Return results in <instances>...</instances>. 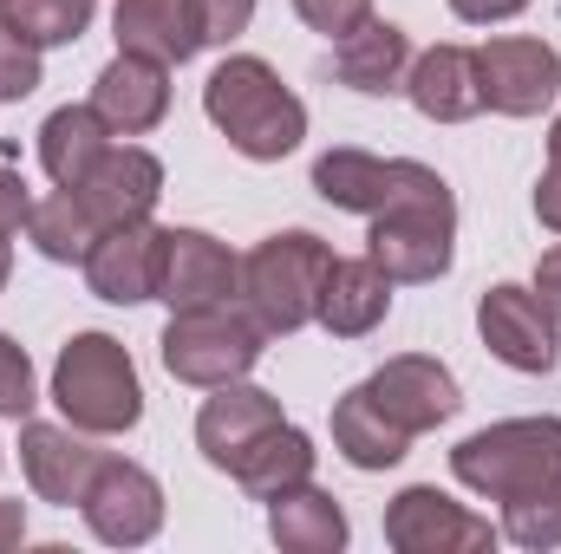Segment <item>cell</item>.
<instances>
[{
  "label": "cell",
  "mask_w": 561,
  "mask_h": 554,
  "mask_svg": "<svg viewBox=\"0 0 561 554\" xmlns=\"http://www.w3.org/2000/svg\"><path fill=\"white\" fill-rule=\"evenodd\" d=\"M203 112H209V125L222 138L236 143L242 157H255V163H280L287 150H300V138H307V105L280 85L275 66L255 59V53H229L209 72Z\"/></svg>",
  "instance_id": "cell-1"
},
{
  "label": "cell",
  "mask_w": 561,
  "mask_h": 554,
  "mask_svg": "<svg viewBox=\"0 0 561 554\" xmlns=\"http://www.w3.org/2000/svg\"><path fill=\"white\" fill-rule=\"evenodd\" d=\"M450 476L490 503H516L561 483V417H510L450 450Z\"/></svg>",
  "instance_id": "cell-2"
},
{
  "label": "cell",
  "mask_w": 561,
  "mask_h": 554,
  "mask_svg": "<svg viewBox=\"0 0 561 554\" xmlns=\"http://www.w3.org/2000/svg\"><path fill=\"white\" fill-rule=\"evenodd\" d=\"M53 405L66 412V424L92 430V437H118L144 417V385L131 353L112 333H79L66 339L59 366H53Z\"/></svg>",
  "instance_id": "cell-3"
},
{
  "label": "cell",
  "mask_w": 561,
  "mask_h": 554,
  "mask_svg": "<svg viewBox=\"0 0 561 554\" xmlns=\"http://www.w3.org/2000/svg\"><path fill=\"white\" fill-rule=\"evenodd\" d=\"M262 339H268V333L255 326V313L216 300V307H183V313H170V326H163L157 346H163V372H170V379L216 392V385H236V379L255 372Z\"/></svg>",
  "instance_id": "cell-4"
},
{
  "label": "cell",
  "mask_w": 561,
  "mask_h": 554,
  "mask_svg": "<svg viewBox=\"0 0 561 554\" xmlns=\"http://www.w3.org/2000/svg\"><path fill=\"white\" fill-rule=\"evenodd\" d=\"M333 249L307 229L268 235L249 262H242V307L255 313L262 333H300L320 307V280H327Z\"/></svg>",
  "instance_id": "cell-5"
},
{
  "label": "cell",
  "mask_w": 561,
  "mask_h": 554,
  "mask_svg": "<svg viewBox=\"0 0 561 554\" xmlns=\"http://www.w3.org/2000/svg\"><path fill=\"white\" fill-rule=\"evenodd\" d=\"M450 242H457V203H450V183L431 189V196H412V203H392L373 216V235H366V255L399 280H437L450 268Z\"/></svg>",
  "instance_id": "cell-6"
},
{
  "label": "cell",
  "mask_w": 561,
  "mask_h": 554,
  "mask_svg": "<svg viewBox=\"0 0 561 554\" xmlns=\"http://www.w3.org/2000/svg\"><path fill=\"white\" fill-rule=\"evenodd\" d=\"M313 189L333 203V209H353V216H379L392 203H412V196H431L444 189V176L431 163H412V157H373V150H327L313 163Z\"/></svg>",
  "instance_id": "cell-7"
},
{
  "label": "cell",
  "mask_w": 561,
  "mask_h": 554,
  "mask_svg": "<svg viewBox=\"0 0 561 554\" xmlns=\"http://www.w3.org/2000/svg\"><path fill=\"white\" fill-rule=\"evenodd\" d=\"M477 85H483V105L490 112L536 118V112L556 105V92H561V53L549 39H523V33L483 39L477 46Z\"/></svg>",
  "instance_id": "cell-8"
},
{
  "label": "cell",
  "mask_w": 561,
  "mask_h": 554,
  "mask_svg": "<svg viewBox=\"0 0 561 554\" xmlns=\"http://www.w3.org/2000/svg\"><path fill=\"white\" fill-rule=\"evenodd\" d=\"M477 333L510 372H556L561 359V320L536 287H510V280L490 287L477 307Z\"/></svg>",
  "instance_id": "cell-9"
},
{
  "label": "cell",
  "mask_w": 561,
  "mask_h": 554,
  "mask_svg": "<svg viewBox=\"0 0 561 554\" xmlns=\"http://www.w3.org/2000/svg\"><path fill=\"white\" fill-rule=\"evenodd\" d=\"M79 509H85L92 535L112 542V549H138V542H150L163 529V489H157V476L144 463H125V457L99 463V476H92V489H85Z\"/></svg>",
  "instance_id": "cell-10"
},
{
  "label": "cell",
  "mask_w": 561,
  "mask_h": 554,
  "mask_svg": "<svg viewBox=\"0 0 561 554\" xmlns=\"http://www.w3.org/2000/svg\"><path fill=\"white\" fill-rule=\"evenodd\" d=\"M386 542L399 554H483L496 542V529L483 516H470L463 503H450L444 489L419 483L386 509Z\"/></svg>",
  "instance_id": "cell-11"
},
{
  "label": "cell",
  "mask_w": 561,
  "mask_h": 554,
  "mask_svg": "<svg viewBox=\"0 0 561 554\" xmlns=\"http://www.w3.org/2000/svg\"><path fill=\"white\" fill-rule=\"evenodd\" d=\"M229 293H242V262H236L216 235H203V229H163L157 300H163L170 313H183V307H216V300H229Z\"/></svg>",
  "instance_id": "cell-12"
},
{
  "label": "cell",
  "mask_w": 561,
  "mask_h": 554,
  "mask_svg": "<svg viewBox=\"0 0 561 554\" xmlns=\"http://www.w3.org/2000/svg\"><path fill=\"white\" fill-rule=\"evenodd\" d=\"M99 463H105V450H92V443L79 437V424H26V430H20V470H26L33 496L53 503V509L85 503Z\"/></svg>",
  "instance_id": "cell-13"
},
{
  "label": "cell",
  "mask_w": 561,
  "mask_h": 554,
  "mask_svg": "<svg viewBox=\"0 0 561 554\" xmlns=\"http://www.w3.org/2000/svg\"><path fill=\"white\" fill-rule=\"evenodd\" d=\"M366 392H373V405L392 417L399 430H437L444 417H457V379H450V366H437V359H424V353H405V359H386L373 379H366Z\"/></svg>",
  "instance_id": "cell-14"
},
{
  "label": "cell",
  "mask_w": 561,
  "mask_h": 554,
  "mask_svg": "<svg viewBox=\"0 0 561 554\" xmlns=\"http://www.w3.org/2000/svg\"><path fill=\"white\" fill-rule=\"evenodd\" d=\"M157 196H163V163H157L150 150H138V143H112V150L99 157V170L79 183V203L92 209L99 229L150 222Z\"/></svg>",
  "instance_id": "cell-15"
},
{
  "label": "cell",
  "mask_w": 561,
  "mask_h": 554,
  "mask_svg": "<svg viewBox=\"0 0 561 554\" xmlns=\"http://www.w3.org/2000/svg\"><path fill=\"white\" fill-rule=\"evenodd\" d=\"M157 255H163V229L157 222H125V229H105L79 268H85V287L99 300L138 307V300H157Z\"/></svg>",
  "instance_id": "cell-16"
},
{
  "label": "cell",
  "mask_w": 561,
  "mask_h": 554,
  "mask_svg": "<svg viewBox=\"0 0 561 554\" xmlns=\"http://www.w3.org/2000/svg\"><path fill=\"white\" fill-rule=\"evenodd\" d=\"M92 112H99L118 138L157 131L163 112H170V66H157V59H144V53H118V59L99 72V85H92Z\"/></svg>",
  "instance_id": "cell-17"
},
{
  "label": "cell",
  "mask_w": 561,
  "mask_h": 554,
  "mask_svg": "<svg viewBox=\"0 0 561 554\" xmlns=\"http://www.w3.org/2000/svg\"><path fill=\"white\" fill-rule=\"evenodd\" d=\"M386 313H392V275H386L373 255L327 262V280H320V307H313V320H320L333 339H366Z\"/></svg>",
  "instance_id": "cell-18"
},
{
  "label": "cell",
  "mask_w": 561,
  "mask_h": 554,
  "mask_svg": "<svg viewBox=\"0 0 561 554\" xmlns=\"http://www.w3.org/2000/svg\"><path fill=\"white\" fill-rule=\"evenodd\" d=\"M280 424V399L275 392H262V385H216V399L196 412V443H203V457L216 463V470H236L242 463V450L255 443V437H268Z\"/></svg>",
  "instance_id": "cell-19"
},
{
  "label": "cell",
  "mask_w": 561,
  "mask_h": 554,
  "mask_svg": "<svg viewBox=\"0 0 561 554\" xmlns=\"http://www.w3.org/2000/svg\"><path fill=\"white\" fill-rule=\"evenodd\" d=\"M405 92H412V105H419L424 118H437V125L477 118V112H483L477 53H470V46H431V53H419L412 72H405Z\"/></svg>",
  "instance_id": "cell-20"
},
{
  "label": "cell",
  "mask_w": 561,
  "mask_h": 554,
  "mask_svg": "<svg viewBox=\"0 0 561 554\" xmlns=\"http://www.w3.org/2000/svg\"><path fill=\"white\" fill-rule=\"evenodd\" d=\"M333 72H340V85H353V92H366V99L405 92V72H412V39H405V26H392V20L353 26V33L333 46Z\"/></svg>",
  "instance_id": "cell-21"
},
{
  "label": "cell",
  "mask_w": 561,
  "mask_h": 554,
  "mask_svg": "<svg viewBox=\"0 0 561 554\" xmlns=\"http://www.w3.org/2000/svg\"><path fill=\"white\" fill-rule=\"evenodd\" d=\"M112 26H118V53H144L157 66H183L203 53L190 0H118Z\"/></svg>",
  "instance_id": "cell-22"
},
{
  "label": "cell",
  "mask_w": 561,
  "mask_h": 554,
  "mask_svg": "<svg viewBox=\"0 0 561 554\" xmlns=\"http://www.w3.org/2000/svg\"><path fill=\"white\" fill-rule=\"evenodd\" d=\"M112 125L92 112V105H59L46 125H39V163H46V176L59 183V189H79L92 170H99V157L112 150Z\"/></svg>",
  "instance_id": "cell-23"
},
{
  "label": "cell",
  "mask_w": 561,
  "mask_h": 554,
  "mask_svg": "<svg viewBox=\"0 0 561 554\" xmlns=\"http://www.w3.org/2000/svg\"><path fill=\"white\" fill-rule=\"evenodd\" d=\"M333 450H340L353 470H392V463L412 450V430H399L392 417L373 405L366 385H353V392L333 405Z\"/></svg>",
  "instance_id": "cell-24"
},
{
  "label": "cell",
  "mask_w": 561,
  "mask_h": 554,
  "mask_svg": "<svg viewBox=\"0 0 561 554\" xmlns=\"http://www.w3.org/2000/svg\"><path fill=\"white\" fill-rule=\"evenodd\" d=\"M268 535L287 554H333L346 549V516H340V503L327 489L294 483V489L268 496Z\"/></svg>",
  "instance_id": "cell-25"
},
{
  "label": "cell",
  "mask_w": 561,
  "mask_h": 554,
  "mask_svg": "<svg viewBox=\"0 0 561 554\" xmlns=\"http://www.w3.org/2000/svg\"><path fill=\"white\" fill-rule=\"evenodd\" d=\"M255 503H268L280 489H294V483H313V437L307 430H294V424H275L268 437H255L249 450H242V463L229 470Z\"/></svg>",
  "instance_id": "cell-26"
},
{
  "label": "cell",
  "mask_w": 561,
  "mask_h": 554,
  "mask_svg": "<svg viewBox=\"0 0 561 554\" xmlns=\"http://www.w3.org/2000/svg\"><path fill=\"white\" fill-rule=\"evenodd\" d=\"M26 235H33V249H39L46 262H85L105 229L92 222V209L79 203V189H53L46 203H33Z\"/></svg>",
  "instance_id": "cell-27"
},
{
  "label": "cell",
  "mask_w": 561,
  "mask_h": 554,
  "mask_svg": "<svg viewBox=\"0 0 561 554\" xmlns=\"http://www.w3.org/2000/svg\"><path fill=\"white\" fill-rule=\"evenodd\" d=\"M99 0H0V20L26 39V46H72L92 26Z\"/></svg>",
  "instance_id": "cell-28"
},
{
  "label": "cell",
  "mask_w": 561,
  "mask_h": 554,
  "mask_svg": "<svg viewBox=\"0 0 561 554\" xmlns=\"http://www.w3.org/2000/svg\"><path fill=\"white\" fill-rule=\"evenodd\" d=\"M503 535L516 549H561V483L503 503Z\"/></svg>",
  "instance_id": "cell-29"
},
{
  "label": "cell",
  "mask_w": 561,
  "mask_h": 554,
  "mask_svg": "<svg viewBox=\"0 0 561 554\" xmlns=\"http://www.w3.org/2000/svg\"><path fill=\"white\" fill-rule=\"evenodd\" d=\"M26 92H39V46H26L0 20V99H26Z\"/></svg>",
  "instance_id": "cell-30"
},
{
  "label": "cell",
  "mask_w": 561,
  "mask_h": 554,
  "mask_svg": "<svg viewBox=\"0 0 561 554\" xmlns=\"http://www.w3.org/2000/svg\"><path fill=\"white\" fill-rule=\"evenodd\" d=\"M39 405V392H33V359L0 333V417H26Z\"/></svg>",
  "instance_id": "cell-31"
},
{
  "label": "cell",
  "mask_w": 561,
  "mask_h": 554,
  "mask_svg": "<svg viewBox=\"0 0 561 554\" xmlns=\"http://www.w3.org/2000/svg\"><path fill=\"white\" fill-rule=\"evenodd\" d=\"M190 13H196V33H203V46H229L236 33H249V20H255V0H190Z\"/></svg>",
  "instance_id": "cell-32"
},
{
  "label": "cell",
  "mask_w": 561,
  "mask_h": 554,
  "mask_svg": "<svg viewBox=\"0 0 561 554\" xmlns=\"http://www.w3.org/2000/svg\"><path fill=\"white\" fill-rule=\"evenodd\" d=\"M294 13H300L313 33H327V39H346L353 26L373 20V0H294Z\"/></svg>",
  "instance_id": "cell-33"
},
{
  "label": "cell",
  "mask_w": 561,
  "mask_h": 554,
  "mask_svg": "<svg viewBox=\"0 0 561 554\" xmlns=\"http://www.w3.org/2000/svg\"><path fill=\"white\" fill-rule=\"evenodd\" d=\"M26 216H33V196H26V183L0 163V242H7V235H20V222H26Z\"/></svg>",
  "instance_id": "cell-34"
},
{
  "label": "cell",
  "mask_w": 561,
  "mask_h": 554,
  "mask_svg": "<svg viewBox=\"0 0 561 554\" xmlns=\"http://www.w3.org/2000/svg\"><path fill=\"white\" fill-rule=\"evenodd\" d=\"M529 0H450V13L457 20H470V26H496V20H510V13H523Z\"/></svg>",
  "instance_id": "cell-35"
},
{
  "label": "cell",
  "mask_w": 561,
  "mask_h": 554,
  "mask_svg": "<svg viewBox=\"0 0 561 554\" xmlns=\"http://www.w3.org/2000/svg\"><path fill=\"white\" fill-rule=\"evenodd\" d=\"M536 216H542V229L561 235V157L542 170V183H536Z\"/></svg>",
  "instance_id": "cell-36"
},
{
  "label": "cell",
  "mask_w": 561,
  "mask_h": 554,
  "mask_svg": "<svg viewBox=\"0 0 561 554\" xmlns=\"http://www.w3.org/2000/svg\"><path fill=\"white\" fill-rule=\"evenodd\" d=\"M536 293L549 300V313L561 320V242L556 249H542V262H536Z\"/></svg>",
  "instance_id": "cell-37"
},
{
  "label": "cell",
  "mask_w": 561,
  "mask_h": 554,
  "mask_svg": "<svg viewBox=\"0 0 561 554\" xmlns=\"http://www.w3.org/2000/svg\"><path fill=\"white\" fill-rule=\"evenodd\" d=\"M20 542H26V509L0 503V549H20Z\"/></svg>",
  "instance_id": "cell-38"
},
{
  "label": "cell",
  "mask_w": 561,
  "mask_h": 554,
  "mask_svg": "<svg viewBox=\"0 0 561 554\" xmlns=\"http://www.w3.org/2000/svg\"><path fill=\"white\" fill-rule=\"evenodd\" d=\"M7 275H13V255H7V242H0V287H7Z\"/></svg>",
  "instance_id": "cell-39"
},
{
  "label": "cell",
  "mask_w": 561,
  "mask_h": 554,
  "mask_svg": "<svg viewBox=\"0 0 561 554\" xmlns=\"http://www.w3.org/2000/svg\"><path fill=\"white\" fill-rule=\"evenodd\" d=\"M549 157H561V118H556V131H549Z\"/></svg>",
  "instance_id": "cell-40"
}]
</instances>
